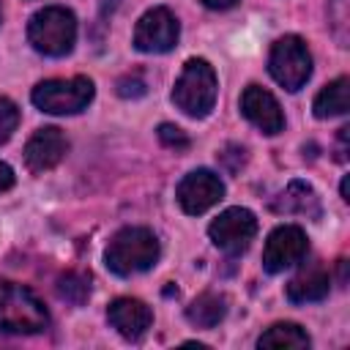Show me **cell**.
Listing matches in <instances>:
<instances>
[{
  "label": "cell",
  "mask_w": 350,
  "mask_h": 350,
  "mask_svg": "<svg viewBox=\"0 0 350 350\" xmlns=\"http://www.w3.org/2000/svg\"><path fill=\"white\" fill-rule=\"evenodd\" d=\"M159 252H161L159 238L148 227H123L112 235L104 252V260L112 273L131 276V273H142L153 268L159 260Z\"/></svg>",
  "instance_id": "obj_1"
},
{
  "label": "cell",
  "mask_w": 350,
  "mask_h": 350,
  "mask_svg": "<svg viewBox=\"0 0 350 350\" xmlns=\"http://www.w3.org/2000/svg\"><path fill=\"white\" fill-rule=\"evenodd\" d=\"M27 41L36 52L49 57H63L74 49L77 41V19L63 5L41 8L27 22Z\"/></svg>",
  "instance_id": "obj_2"
},
{
  "label": "cell",
  "mask_w": 350,
  "mask_h": 350,
  "mask_svg": "<svg viewBox=\"0 0 350 350\" xmlns=\"http://www.w3.org/2000/svg\"><path fill=\"white\" fill-rule=\"evenodd\" d=\"M49 325V314L38 295L16 282H0V331L38 334Z\"/></svg>",
  "instance_id": "obj_3"
},
{
  "label": "cell",
  "mask_w": 350,
  "mask_h": 350,
  "mask_svg": "<svg viewBox=\"0 0 350 350\" xmlns=\"http://www.w3.org/2000/svg\"><path fill=\"white\" fill-rule=\"evenodd\" d=\"M172 101L189 118H205L213 109V104H216V74H213L208 60H202V57L186 60V66H183V71L175 82Z\"/></svg>",
  "instance_id": "obj_4"
},
{
  "label": "cell",
  "mask_w": 350,
  "mask_h": 350,
  "mask_svg": "<svg viewBox=\"0 0 350 350\" xmlns=\"http://www.w3.org/2000/svg\"><path fill=\"white\" fill-rule=\"evenodd\" d=\"M33 104L49 115H74L93 101V82L88 77L44 79L30 93Z\"/></svg>",
  "instance_id": "obj_5"
},
{
  "label": "cell",
  "mask_w": 350,
  "mask_h": 350,
  "mask_svg": "<svg viewBox=\"0 0 350 350\" xmlns=\"http://www.w3.org/2000/svg\"><path fill=\"white\" fill-rule=\"evenodd\" d=\"M271 77L290 93L301 90L312 77V55L298 36H282L268 55Z\"/></svg>",
  "instance_id": "obj_6"
},
{
  "label": "cell",
  "mask_w": 350,
  "mask_h": 350,
  "mask_svg": "<svg viewBox=\"0 0 350 350\" xmlns=\"http://www.w3.org/2000/svg\"><path fill=\"white\" fill-rule=\"evenodd\" d=\"M309 252V241L306 232L295 224H282L276 227L262 249V268L268 273H282L293 265H298Z\"/></svg>",
  "instance_id": "obj_7"
},
{
  "label": "cell",
  "mask_w": 350,
  "mask_h": 350,
  "mask_svg": "<svg viewBox=\"0 0 350 350\" xmlns=\"http://www.w3.org/2000/svg\"><path fill=\"white\" fill-rule=\"evenodd\" d=\"M178 36H180V27H178L175 14L159 5L139 16L134 27V46L139 52L159 55V52H170L178 44Z\"/></svg>",
  "instance_id": "obj_8"
},
{
  "label": "cell",
  "mask_w": 350,
  "mask_h": 350,
  "mask_svg": "<svg viewBox=\"0 0 350 350\" xmlns=\"http://www.w3.org/2000/svg\"><path fill=\"white\" fill-rule=\"evenodd\" d=\"M208 235L227 254H241L243 249H249L252 238L257 235V219L246 208H227L211 221Z\"/></svg>",
  "instance_id": "obj_9"
},
{
  "label": "cell",
  "mask_w": 350,
  "mask_h": 350,
  "mask_svg": "<svg viewBox=\"0 0 350 350\" xmlns=\"http://www.w3.org/2000/svg\"><path fill=\"white\" fill-rule=\"evenodd\" d=\"M175 197H178V205L186 213L200 216V213H205L208 208H213L224 197V183L211 170H194L178 183V194Z\"/></svg>",
  "instance_id": "obj_10"
},
{
  "label": "cell",
  "mask_w": 350,
  "mask_h": 350,
  "mask_svg": "<svg viewBox=\"0 0 350 350\" xmlns=\"http://www.w3.org/2000/svg\"><path fill=\"white\" fill-rule=\"evenodd\" d=\"M241 112L262 134H279L284 129V115H282L279 101L273 98V93H268L260 85H249L243 90V96H241Z\"/></svg>",
  "instance_id": "obj_11"
},
{
  "label": "cell",
  "mask_w": 350,
  "mask_h": 350,
  "mask_svg": "<svg viewBox=\"0 0 350 350\" xmlns=\"http://www.w3.org/2000/svg\"><path fill=\"white\" fill-rule=\"evenodd\" d=\"M66 150H68V142H66L63 131L55 129V126H44L27 139L25 164H27L30 172H46V170H52L63 161Z\"/></svg>",
  "instance_id": "obj_12"
},
{
  "label": "cell",
  "mask_w": 350,
  "mask_h": 350,
  "mask_svg": "<svg viewBox=\"0 0 350 350\" xmlns=\"http://www.w3.org/2000/svg\"><path fill=\"white\" fill-rule=\"evenodd\" d=\"M109 325L129 342H137L153 323V312L139 298H115L107 309Z\"/></svg>",
  "instance_id": "obj_13"
},
{
  "label": "cell",
  "mask_w": 350,
  "mask_h": 350,
  "mask_svg": "<svg viewBox=\"0 0 350 350\" xmlns=\"http://www.w3.org/2000/svg\"><path fill=\"white\" fill-rule=\"evenodd\" d=\"M331 290V276L323 265H312L304 268L298 276L290 279L287 284V301L290 304H312V301H323Z\"/></svg>",
  "instance_id": "obj_14"
},
{
  "label": "cell",
  "mask_w": 350,
  "mask_h": 350,
  "mask_svg": "<svg viewBox=\"0 0 350 350\" xmlns=\"http://www.w3.org/2000/svg\"><path fill=\"white\" fill-rule=\"evenodd\" d=\"M273 211L279 213H301L306 219H317L320 216V197L314 194V189L304 180H293L279 200L273 202Z\"/></svg>",
  "instance_id": "obj_15"
},
{
  "label": "cell",
  "mask_w": 350,
  "mask_h": 350,
  "mask_svg": "<svg viewBox=\"0 0 350 350\" xmlns=\"http://www.w3.org/2000/svg\"><path fill=\"white\" fill-rule=\"evenodd\" d=\"M347 104H350V79L347 77H339V79L328 82L317 93V98H314V115L320 120L336 118V115H345L347 112Z\"/></svg>",
  "instance_id": "obj_16"
},
{
  "label": "cell",
  "mask_w": 350,
  "mask_h": 350,
  "mask_svg": "<svg viewBox=\"0 0 350 350\" xmlns=\"http://www.w3.org/2000/svg\"><path fill=\"white\" fill-rule=\"evenodd\" d=\"M224 314H227V301L224 295L216 293H202L186 306V317L197 328H213L224 320Z\"/></svg>",
  "instance_id": "obj_17"
},
{
  "label": "cell",
  "mask_w": 350,
  "mask_h": 350,
  "mask_svg": "<svg viewBox=\"0 0 350 350\" xmlns=\"http://www.w3.org/2000/svg\"><path fill=\"white\" fill-rule=\"evenodd\" d=\"M257 347H273V350H306L309 347V336L301 325L295 323H276L271 325L260 339Z\"/></svg>",
  "instance_id": "obj_18"
},
{
  "label": "cell",
  "mask_w": 350,
  "mask_h": 350,
  "mask_svg": "<svg viewBox=\"0 0 350 350\" xmlns=\"http://www.w3.org/2000/svg\"><path fill=\"white\" fill-rule=\"evenodd\" d=\"M57 295L71 304V306H82L90 295V279L85 273H77V271H68L57 279Z\"/></svg>",
  "instance_id": "obj_19"
},
{
  "label": "cell",
  "mask_w": 350,
  "mask_h": 350,
  "mask_svg": "<svg viewBox=\"0 0 350 350\" xmlns=\"http://www.w3.org/2000/svg\"><path fill=\"white\" fill-rule=\"evenodd\" d=\"M16 123H19V109L11 98L0 96V145L8 142V137L16 131Z\"/></svg>",
  "instance_id": "obj_20"
},
{
  "label": "cell",
  "mask_w": 350,
  "mask_h": 350,
  "mask_svg": "<svg viewBox=\"0 0 350 350\" xmlns=\"http://www.w3.org/2000/svg\"><path fill=\"white\" fill-rule=\"evenodd\" d=\"M156 134H159V142H161L164 148H172V150H186V148H189L186 131H180V129L172 126V123H161Z\"/></svg>",
  "instance_id": "obj_21"
},
{
  "label": "cell",
  "mask_w": 350,
  "mask_h": 350,
  "mask_svg": "<svg viewBox=\"0 0 350 350\" xmlns=\"http://www.w3.org/2000/svg\"><path fill=\"white\" fill-rule=\"evenodd\" d=\"M145 90H148V85L139 71L118 79V96H123V98H139V96H145Z\"/></svg>",
  "instance_id": "obj_22"
},
{
  "label": "cell",
  "mask_w": 350,
  "mask_h": 350,
  "mask_svg": "<svg viewBox=\"0 0 350 350\" xmlns=\"http://www.w3.org/2000/svg\"><path fill=\"white\" fill-rule=\"evenodd\" d=\"M328 16L334 19V30H336V38L342 46H347V33H345V25H347V0H334L331 8H328Z\"/></svg>",
  "instance_id": "obj_23"
},
{
  "label": "cell",
  "mask_w": 350,
  "mask_h": 350,
  "mask_svg": "<svg viewBox=\"0 0 350 350\" xmlns=\"http://www.w3.org/2000/svg\"><path fill=\"white\" fill-rule=\"evenodd\" d=\"M14 186V170L0 161V191H8Z\"/></svg>",
  "instance_id": "obj_24"
},
{
  "label": "cell",
  "mask_w": 350,
  "mask_h": 350,
  "mask_svg": "<svg viewBox=\"0 0 350 350\" xmlns=\"http://www.w3.org/2000/svg\"><path fill=\"white\" fill-rule=\"evenodd\" d=\"M208 8H213V11H224V8H232L238 0H202Z\"/></svg>",
  "instance_id": "obj_25"
},
{
  "label": "cell",
  "mask_w": 350,
  "mask_h": 350,
  "mask_svg": "<svg viewBox=\"0 0 350 350\" xmlns=\"http://www.w3.org/2000/svg\"><path fill=\"white\" fill-rule=\"evenodd\" d=\"M342 200H345V202H350V178H345V180H342Z\"/></svg>",
  "instance_id": "obj_26"
},
{
  "label": "cell",
  "mask_w": 350,
  "mask_h": 350,
  "mask_svg": "<svg viewBox=\"0 0 350 350\" xmlns=\"http://www.w3.org/2000/svg\"><path fill=\"white\" fill-rule=\"evenodd\" d=\"M0 19H3V14H0Z\"/></svg>",
  "instance_id": "obj_27"
}]
</instances>
